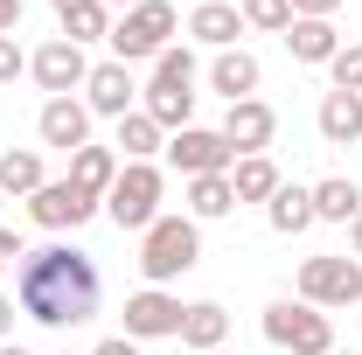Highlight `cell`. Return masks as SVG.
<instances>
[{
	"label": "cell",
	"mask_w": 362,
	"mask_h": 355,
	"mask_svg": "<svg viewBox=\"0 0 362 355\" xmlns=\"http://www.w3.org/2000/svg\"><path fill=\"white\" fill-rule=\"evenodd\" d=\"M237 28H244V7H230V0H202L188 14V35L209 49H237Z\"/></svg>",
	"instance_id": "5bb4252c"
},
{
	"label": "cell",
	"mask_w": 362,
	"mask_h": 355,
	"mask_svg": "<svg viewBox=\"0 0 362 355\" xmlns=\"http://www.w3.org/2000/svg\"><path fill=\"white\" fill-rule=\"evenodd\" d=\"M237 209V188H230V175H195L188 181V216L195 223H216Z\"/></svg>",
	"instance_id": "7402d4cb"
},
{
	"label": "cell",
	"mask_w": 362,
	"mask_h": 355,
	"mask_svg": "<svg viewBox=\"0 0 362 355\" xmlns=\"http://www.w3.org/2000/svg\"><path fill=\"white\" fill-rule=\"evenodd\" d=\"M0 355H28V349H14V342H0Z\"/></svg>",
	"instance_id": "f35d334b"
},
{
	"label": "cell",
	"mask_w": 362,
	"mask_h": 355,
	"mask_svg": "<svg viewBox=\"0 0 362 355\" xmlns=\"http://www.w3.org/2000/svg\"><path fill=\"white\" fill-rule=\"evenodd\" d=\"M272 133H279V112H272L265 98H237L223 112V139L237 146V161H244V153H265Z\"/></svg>",
	"instance_id": "8fae6325"
},
{
	"label": "cell",
	"mask_w": 362,
	"mask_h": 355,
	"mask_svg": "<svg viewBox=\"0 0 362 355\" xmlns=\"http://www.w3.org/2000/svg\"><path fill=\"white\" fill-rule=\"evenodd\" d=\"M209 84L223 91L230 105H237V98H251V91H258V56H251V49H216V63H209Z\"/></svg>",
	"instance_id": "e0dca14e"
},
{
	"label": "cell",
	"mask_w": 362,
	"mask_h": 355,
	"mask_svg": "<svg viewBox=\"0 0 362 355\" xmlns=\"http://www.w3.org/2000/svg\"><path fill=\"white\" fill-rule=\"evenodd\" d=\"M98 300H105V279L90 265V251H77V244H42L14 272V307L42 327H77L98 313Z\"/></svg>",
	"instance_id": "6da1fadb"
},
{
	"label": "cell",
	"mask_w": 362,
	"mask_h": 355,
	"mask_svg": "<svg viewBox=\"0 0 362 355\" xmlns=\"http://www.w3.org/2000/svg\"><path fill=\"white\" fill-rule=\"evenodd\" d=\"M356 209H362V188L356 181H320L314 188V223H356Z\"/></svg>",
	"instance_id": "603a6c76"
},
{
	"label": "cell",
	"mask_w": 362,
	"mask_h": 355,
	"mask_svg": "<svg viewBox=\"0 0 362 355\" xmlns=\"http://www.w3.org/2000/svg\"><path fill=\"white\" fill-rule=\"evenodd\" d=\"M160 188H168V181H160V168H153V161H126V168H119V181H112V195H105L112 223L146 237V230L160 223Z\"/></svg>",
	"instance_id": "277c9868"
},
{
	"label": "cell",
	"mask_w": 362,
	"mask_h": 355,
	"mask_svg": "<svg viewBox=\"0 0 362 355\" xmlns=\"http://www.w3.org/2000/svg\"><path fill=\"white\" fill-rule=\"evenodd\" d=\"M286 49H293V63H334L341 35H334V21H293L286 28Z\"/></svg>",
	"instance_id": "ffe728a7"
},
{
	"label": "cell",
	"mask_w": 362,
	"mask_h": 355,
	"mask_svg": "<svg viewBox=\"0 0 362 355\" xmlns=\"http://www.w3.org/2000/svg\"><path fill=\"white\" fill-rule=\"evenodd\" d=\"M230 188H237V202H272V195H279V168H272V153H244V161L230 168Z\"/></svg>",
	"instance_id": "44dd1931"
},
{
	"label": "cell",
	"mask_w": 362,
	"mask_h": 355,
	"mask_svg": "<svg viewBox=\"0 0 362 355\" xmlns=\"http://www.w3.org/2000/svg\"><path fill=\"white\" fill-rule=\"evenodd\" d=\"M70 181H77L84 195L105 202V195H112V181H119V153H112V146H77V153H70Z\"/></svg>",
	"instance_id": "ac0fdd59"
},
{
	"label": "cell",
	"mask_w": 362,
	"mask_h": 355,
	"mask_svg": "<svg viewBox=\"0 0 362 355\" xmlns=\"http://www.w3.org/2000/svg\"><path fill=\"white\" fill-rule=\"evenodd\" d=\"M216 355H230V349H216Z\"/></svg>",
	"instance_id": "ab89813d"
},
{
	"label": "cell",
	"mask_w": 362,
	"mask_h": 355,
	"mask_svg": "<svg viewBox=\"0 0 362 355\" xmlns=\"http://www.w3.org/2000/svg\"><path fill=\"white\" fill-rule=\"evenodd\" d=\"M327 77H334V91H356V98H362V42H341V49H334Z\"/></svg>",
	"instance_id": "f1b7e54d"
},
{
	"label": "cell",
	"mask_w": 362,
	"mask_h": 355,
	"mask_svg": "<svg viewBox=\"0 0 362 355\" xmlns=\"http://www.w3.org/2000/svg\"><path fill=\"white\" fill-rule=\"evenodd\" d=\"M175 28L181 14L168 7V0H139L133 14H119L112 21V63H146V56H160V49H175Z\"/></svg>",
	"instance_id": "7a4b0ae2"
},
{
	"label": "cell",
	"mask_w": 362,
	"mask_h": 355,
	"mask_svg": "<svg viewBox=\"0 0 362 355\" xmlns=\"http://www.w3.org/2000/svg\"><path fill=\"white\" fill-rule=\"evenodd\" d=\"M181 300L175 293H160V286H146V293H133L126 300V342H168V334H181Z\"/></svg>",
	"instance_id": "9c48e42d"
},
{
	"label": "cell",
	"mask_w": 362,
	"mask_h": 355,
	"mask_svg": "<svg viewBox=\"0 0 362 355\" xmlns=\"http://www.w3.org/2000/svg\"><path fill=\"white\" fill-rule=\"evenodd\" d=\"M181 342H188L195 355H216L230 342V313L216 307V300H195V307L181 313Z\"/></svg>",
	"instance_id": "2e32d148"
},
{
	"label": "cell",
	"mask_w": 362,
	"mask_h": 355,
	"mask_svg": "<svg viewBox=\"0 0 362 355\" xmlns=\"http://www.w3.org/2000/svg\"><path fill=\"white\" fill-rule=\"evenodd\" d=\"M195 258H202V230H195V216H160L146 237H139V272H146V286L181 279Z\"/></svg>",
	"instance_id": "3957f363"
},
{
	"label": "cell",
	"mask_w": 362,
	"mask_h": 355,
	"mask_svg": "<svg viewBox=\"0 0 362 355\" xmlns=\"http://www.w3.org/2000/svg\"><path fill=\"white\" fill-rule=\"evenodd\" d=\"M84 112H98V119H126V112H133V70H126V63H90Z\"/></svg>",
	"instance_id": "7c38bea8"
},
{
	"label": "cell",
	"mask_w": 362,
	"mask_h": 355,
	"mask_svg": "<svg viewBox=\"0 0 362 355\" xmlns=\"http://www.w3.org/2000/svg\"><path fill=\"white\" fill-rule=\"evenodd\" d=\"M334 355H341V349H334Z\"/></svg>",
	"instance_id": "60d3db41"
},
{
	"label": "cell",
	"mask_w": 362,
	"mask_h": 355,
	"mask_svg": "<svg viewBox=\"0 0 362 355\" xmlns=\"http://www.w3.org/2000/svg\"><path fill=\"white\" fill-rule=\"evenodd\" d=\"M244 28L286 35V28H293V0H244Z\"/></svg>",
	"instance_id": "83f0119b"
},
{
	"label": "cell",
	"mask_w": 362,
	"mask_h": 355,
	"mask_svg": "<svg viewBox=\"0 0 362 355\" xmlns=\"http://www.w3.org/2000/svg\"><path fill=\"white\" fill-rule=\"evenodd\" d=\"M21 70H28V56H21V42H14V35H0V84H14Z\"/></svg>",
	"instance_id": "f546056e"
},
{
	"label": "cell",
	"mask_w": 362,
	"mask_h": 355,
	"mask_svg": "<svg viewBox=\"0 0 362 355\" xmlns=\"http://www.w3.org/2000/svg\"><path fill=\"white\" fill-rule=\"evenodd\" d=\"M35 133H42V146L77 153V146H90V112L77 105V98H49L42 112H35Z\"/></svg>",
	"instance_id": "4fadbf2b"
},
{
	"label": "cell",
	"mask_w": 362,
	"mask_h": 355,
	"mask_svg": "<svg viewBox=\"0 0 362 355\" xmlns=\"http://www.w3.org/2000/svg\"><path fill=\"white\" fill-rule=\"evenodd\" d=\"M14 258H28V251H21V230L0 223V272H14Z\"/></svg>",
	"instance_id": "4dcf8cb0"
},
{
	"label": "cell",
	"mask_w": 362,
	"mask_h": 355,
	"mask_svg": "<svg viewBox=\"0 0 362 355\" xmlns=\"http://www.w3.org/2000/svg\"><path fill=\"white\" fill-rule=\"evenodd\" d=\"M265 216L279 237H300V230H314V188H286L279 181V195L265 202Z\"/></svg>",
	"instance_id": "d6986e66"
},
{
	"label": "cell",
	"mask_w": 362,
	"mask_h": 355,
	"mask_svg": "<svg viewBox=\"0 0 362 355\" xmlns=\"http://www.w3.org/2000/svg\"><path fill=\"white\" fill-rule=\"evenodd\" d=\"M153 84L160 91H195V56L188 49H160L153 56Z\"/></svg>",
	"instance_id": "4316f807"
},
{
	"label": "cell",
	"mask_w": 362,
	"mask_h": 355,
	"mask_svg": "<svg viewBox=\"0 0 362 355\" xmlns=\"http://www.w3.org/2000/svg\"><path fill=\"white\" fill-rule=\"evenodd\" d=\"M35 188H42V153H28V146L14 153L7 146L0 153V195H35Z\"/></svg>",
	"instance_id": "cb8c5ba5"
},
{
	"label": "cell",
	"mask_w": 362,
	"mask_h": 355,
	"mask_svg": "<svg viewBox=\"0 0 362 355\" xmlns=\"http://www.w3.org/2000/svg\"><path fill=\"white\" fill-rule=\"evenodd\" d=\"M28 216L42 223V230H77V223L98 216V195H84L77 181H42V188L28 195Z\"/></svg>",
	"instance_id": "ba28073f"
},
{
	"label": "cell",
	"mask_w": 362,
	"mask_h": 355,
	"mask_svg": "<svg viewBox=\"0 0 362 355\" xmlns=\"http://www.w3.org/2000/svg\"><path fill=\"white\" fill-rule=\"evenodd\" d=\"M168 161L195 181V175H223V168H237V146H230L223 133H209V126H181V133L168 139Z\"/></svg>",
	"instance_id": "52a82bcc"
},
{
	"label": "cell",
	"mask_w": 362,
	"mask_h": 355,
	"mask_svg": "<svg viewBox=\"0 0 362 355\" xmlns=\"http://www.w3.org/2000/svg\"><path fill=\"white\" fill-rule=\"evenodd\" d=\"M28 70H35V84H42L49 98H70V91H77V84H84V77H90L84 49H77V42H63V35L35 49V56H28Z\"/></svg>",
	"instance_id": "30bf717a"
},
{
	"label": "cell",
	"mask_w": 362,
	"mask_h": 355,
	"mask_svg": "<svg viewBox=\"0 0 362 355\" xmlns=\"http://www.w3.org/2000/svg\"><path fill=\"white\" fill-rule=\"evenodd\" d=\"M160 146H168V139H160V126H153L146 112H126V119H119V153H126V161H153Z\"/></svg>",
	"instance_id": "d4e9b609"
},
{
	"label": "cell",
	"mask_w": 362,
	"mask_h": 355,
	"mask_svg": "<svg viewBox=\"0 0 362 355\" xmlns=\"http://www.w3.org/2000/svg\"><path fill=\"white\" fill-rule=\"evenodd\" d=\"M349 258H362V209H356V223H349Z\"/></svg>",
	"instance_id": "e575fe53"
},
{
	"label": "cell",
	"mask_w": 362,
	"mask_h": 355,
	"mask_svg": "<svg viewBox=\"0 0 362 355\" xmlns=\"http://www.w3.org/2000/svg\"><path fill=\"white\" fill-rule=\"evenodd\" d=\"M7 327H14V300L0 293V342H7Z\"/></svg>",
	"instance_id": "d590c367"
},
{
	"label": "cell",
	"mask_w": 362,
	"mask_h": 355,
	"mask_svg": "<svg viewBox=\"0 0 362 355\" xmlns=\"http://www.w3.org/2000/svg\"><path fill=\"white\" fill-rule=\"evenodd\" d=\"M90 355H139V349H133V342H126V334H112V342H98V349H90Z\"/></svg>",
	"instance_id": "d6a6232c"
},
{
	"label": "cell",
	"mask_w": 362,
	"mask_h": 355,
	"mask_svg": "<svg viewBox=\"0 0 362 355\" xmlns=\"http://www.w3.org/2000/svg\"><path fill=\"white\" fill-rule=\"evenodd\" d=\"M265 342L286 349V355H334V327L307 300H272L265 307Z\"/></svg>",
	"instance_id": "5b68a950"
},
{
	"label": "cell",
	"mask_w": 362,
	"mask_h": 355,
	"mask_svg": "<svg viewBox=\"0 0 362 355\" xmlns=\"http://www.w3.org/2000/svg\"><path fill=\"white\" fill-rule=\"evenodd\" d=\"M98 7H105V14H112V7H126V14H133V7H139V0H98Z\"/></svg>",
	"instance_id": "74e56055"
},
{
	"label": "cell",
	"mask_w": 362,
	"mask_h": 355,
	"mask_svg": "<svg viewBox=\"0 0 362 355\" xmlns=\"http://www.w3.org/2000/svg\"><path fill=\"white\" fill-rule=\"evenodd\" d=\"M341 0H293V21H327Z\"/></svg>",
	"instance_id": "1f68e13d"
},
{
	"label": "cell",
	"mask_w": 362,
	"mask_h": 355,
	"mask_svg": "<svg viewBox=\"0 0 362 355\" xmlns=\"http://www.w3.org/2000/svg\"><path fill=\"white\" fill-rule=\"evenodd\" d=\"M300 300L307 307H356L362 300V265L349 251H320L300 265Z\"/></svg>",
	"instance_id": "8992f818"
},
{
	"label": "cell",
	"mask_w": 362,
	"mask_h": 355,
	"mask_svg": "<svg viewBox=\"0 0 362 355\" xmlns=\"http://www.w3.org/2000/svg\"><path fill=\"white\" fill-rule=\"evenodd\" d=\"M49 7H56V21H63V14H70V7H84V0H49Z\"/></svg>",
	"instance_id": "8d00e7d4"
},
{
	"label": "cell",
	"mask_w": 362,
	"mask_h": 355,
	"mask_svg": "<svg viewBox=\"0 0 362 355\" xmlns=\"http://www.w3.org/2000/svg\"><path fill=\"white\" fill-rule=\"evenodd\" d=\"M14 21H21V0H0V35H7Z\"/></svg>",
	"instance_id": "836d02e7"
},
{
	"label": "cell",
	"mask_w": 362,
	"mask_h": 355,
	"mask_svg": "<svg viewBox=\"0 0 362 355\" xmlns=\"http://www.w3.org/2000/svg\"><path fill=\"white\" fill-rule=\"evenodd\" d=\"M320 139L327 146H356L362 139V98L356 91H327L320 98Z\"/></svg>",
	"instance_id": "9a60e30c"
},
{
	"label": "cell",
	"mask_w": 362,
	"mask_h": 355,
	"mask_svg": "<svg viewBox=\"0 0 362 355\" xmlns=\"http://www.w3.org/2000/svg\"><path fill=\"white\" fill-rule=\"evenodd\" d=\"M98 35H112V14H105V7H98V0H84V7H70V14H63V42H98Z\"/></svg>",
	"instance_id": "484cf974"
}]
</instances>
